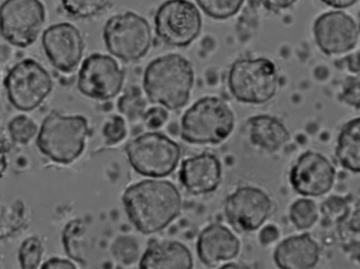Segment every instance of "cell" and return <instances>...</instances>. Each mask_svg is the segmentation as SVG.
<instances>
[{"mask_svg":"<svg viewBox=\"0 0 360 269\" xmlns=\"http://www.w3.org/2000/svg\"><path fill=\"white\" fill-rule=\"evenodd\" d=\"M122 199L129 221L144 235L167 227L179 216L183 205L179 189L165 180L148 179L132 184Z\"/></svg>","mask_w":360,"mask_h":269,"instance_id":"obj_1","label":"cell"},{"mask_svg":"<svg viewBox=\"0 0 360 269\" xmlns=\"http://www.w3.org/2000/svg\"><path fill=\"white\" fill-rule=\"evenodd\" d=\"M194 84L192 63L176 53L151 60L143 76V88L148 100L169 110H177L188 104Z\"/></svg>","mask_w":360,"mask_h":269,"instance_id":"obj_2","label":"cell"},{"mask_svg":"<svg viewBox=\"0 0 360 269\" xmlns=\"http://www.w3.org/2000/svg\"><path fill=\"white\" fill-rule=\"evenodd\" d=\"M235 114L223 99L206 96L186 110L180 120V136L192 145H217L232 133Z\"/></svg>","mask_w":360,"mask_h":269,"instance_id":"obj_3","label":"cell"},{"mask_svg":"<svg viewBox=\"0 0 360 269\" xmlns=\"http://www.w3.org/2000/svg\"><path fill=\"white\" fill-rule=\"evenodd\" d=\"M279 73L275 63L263 57L236 60L227 73V87L233 98L247 105H262L277 94Z\"/></svg>","mask_w":360,"mask_h":269,"instance_id":"obj_4","label":"cell"},{"mask_svg":"<svg viewBox=\"0 0 360 269\" xmlns=\"http://www.w3.org/2000/svg\"><path fill=\"white\" fill-rule=\"evenodd\" d=\"M89 132L88 121L84 116L52 112L41 123L37 145L53 162L68 164L82 153Z\"/></svg>","mask_w":360,"mask_h":269,"instance_id":"obj_5","label":"cell"},{"mask_svg":"<svg viewBox=\"0 0 360 269\" xmlns=\"http://www.w3.org/2000/svg\"><path fill=\"white\" fill-rule=\"evenodd\" d=\"M129 162L139 174L162 178L172 173L181 159L180 146L160 132H146L131 140L125 147Z\"/></svg>","mask_w":360,"mask_h":269,"instance_id":"obj_6","label":"cell"},{"mask_svg":"<svg viewBox=\"0 0 360 269\" xmlns=\"http://www.w3.org/2000/svg\"><path fill=\"white\" fill-rule=\"evenodd\" d=\"M103 38L109 53L125 62L143 58L153 41L148 20L132 11L111 16L104 25Z\"/></svg>","mask_w":360,"mask_h":269,"instance_id":"obj_7","label":"cell"},{"mask_svg":"<svg viewBox=\"0 0 360 269\" xmlns=\"http://www.w3.org/2000/svg\"><path fill=\"white\" fill-rule=\"evenodd\" d=\"M4 85L11 104L23 112L38 107L49 97L53 87L49 72L30 58L20 60L9 70Z\"/></svg>","mask_w":360,"mask_h":269,"instance_id":"obj_8","label":"cell"},{"mask_svg":"<svg viewBox=\"0 0 360 269\" xmlns=\"http://www.w3.org/2000/svg\"><path fill=\"white\" fill-rule=\"evenodd\" d=\"M155 32L165 44L186 47L200 35L202 20L197 6L188 0H167L154 15Z\"/></svg>","mask_w":360,"mask_h":269,"instance_id":"obj_9","label":"cell"},{"mask_svg":"<svg viewBox=\"0 0 360 269\" xmlns=\"http://www.w3.org/2000/svg\"><path fill=\"white\" fill-rule=\"evenodd\" d=\"M46 21L40 0H5L1 6V34L11 45L26 48L37 40Z\"/></svg>","mask_w":360,"mask_h":269,"instance_id":"obj_10","label":"cell"},{"mask_svg":"<svg viewBox=\"0 0 360 269\" xmlns=\"http://www.w3.org/2000/svg\"><path fill=\"white\" fill-rule=\"evenodd\" d=\"M273 202L262 189L253 185L237 188L225 199L224 211L229 223L236 230H258L270 217Z\"/></svg>","mask_w":360,"mask_h":269,"instance_id":"obj_11","label":"cell"},{"mask_svg":"<svg viewBox=\"0 0 360 269\" xmlns=\"http://www.w3.org/2000/svg\"><path fill=\"white\" fill-rule=\"evenodd\" d=\"M124 73L112 57L103 53L88 56L79 68L77 86L84 96L94 100H108L122 88Z\"/></svg>","mask_w":360,"mask_h":269,"instance_id":"obj_12","label":"cell"},{"mask_svg":"<svg viewBox=\"0 0 360 269\" xmlns=\"http://www.w3.org/2000/svg\"><path fill=\"white\" fill-rule=\"evenodd\" d=\"M312 30L318 48L327 55H342L353 50L359 39L356 22L341 11H330L319 15Z\"/></svg>","mask_w":360,"mask_h":269,"instance_id":"obj_13","label":"cell"},{"mask_svg":"<svg viewBox=\"0 0 360 269\" xmlns=\"http://www.w3.org/2000/svg\"><path fill=\"white\" fill-rule=\"evenodd\" d=\"M44 51L50 63L65 74L74 72L82 60L84 41L80 31L70 22H58L41 36Z\"/></svg>","mask_w":360,"mask_h":269,"instance_id":"obj_14","label":"cell"},{"mask_svg":"<svg viewBox=\"0 0 360 269\" xmlns=\"http://www.w3.org/2000/svg\"><path fill=\"white\" fill-rule=\"evenodd\" d=\"M335 169L322 154L311 150L301 154L292 166L289 182L292 189L304 197H319L333 186Z\"/></svg>","mask_w":360,"mask_h":269,"instance_id":"obj_15","label":"cell"},{"mask_svg":"<svg viewBox=\"0 0 360 269\" xmlns=\"http://www.w3.org/2000/svg\"><path fill=\"white\" fill-rule=\"evenodd\" d=\"M222 165L213 153L203 152L182 161L179 180L189 193L194 195L214 192L222 180Z\"/></svg>","mask_w":360,"mask_h":269,"instance_id":"obj_16","label":"cell"},{"mask_svg":"<svg viewBox=\"0 0 360 269\" xmlns=\"http://www.w3.org/2000/svg\"><path fill=\"white\" fill-rule=\"evenodd\" d=\"M240 250L239 239L226 226L219 223L205 227L197 239L198 256L209 268L236 258Z\"/></svg>","mask_w":360,"mask_h":269,"instance_id":"obj_17","label":"cell"},{"mask_svg":"<svg viewBox=\"0 0 360 269\" xmlns=\"http://www.w3.org/2000/svg\"><path fill=\"white\" fill-rule=\"evenodd\" d=\"M273 258L281 269H309L318 263L320 249L311 235L305 232L281 241L274 249Z\"/></svg>","mask_w":360,"mask_h":269,"instance_id":"obj_18","label":"cell"},{"mask_svg":"<svg viewBox=\"0 0 360 269\" xmlns=\"http://www.w3.org/2000/svg\"><path fill=\"white\" fill-rule=\"evenodd\" d=\"M245 129L250 143L268 152L279 150L290 140V133L285 124L279 118L268 114L248 118Z\"/></svg>","mask_w":360,"mask_h":269,"instance_id":"obj_19","label":"cell"},{"mask_svg":"<svg viewBox=\"0 0 360 269\" xmlns=\"http://www.w3.org/2000/svg\"><path fill=\"white\" fill-rule=\"evenodd\" d=\"M193 256L188 248L175 240H154L142 255L139 268L141 269H191Z\"/></svg>","mask_w":360,"mask_h":269,"instance_id":"obj_20","label":"cell"},{"mask_svg":"<svg viewBox=\"0 0 360 269\" xmlns=\"http://www.w3.org/2000/svg\"><path fill=\"white\" fill-rule=\"evenodd\" d=\"M335 156L344 169L360 173V117L346 122L337 138Z\"/></svg>","mask_w":360,"mask_h":269,"instance_id":"obj_21","label":"cell"},{"mask_svg":"<svg viewBox=\"0 0 360 269\" xmlns=\"http://www.w3.org/2000/svg\"><path fill=\"white\" fill-rule=\"evenodd\" d=\"M117 110L129 121L136 122L143 118L146 102L140 88L130 86L117 100Z\"/></svg>","mask_w":360,"mask_h":269,"instance_id":"obj_22","label":"cell"},{"mask_svg":"<svg viewBox=\"0 0 360 269\" xmlns=\"http://www.w3.org/2000/svg\"><path fill=\"white\" fill-rule=\"evenodd\" d=\"M289 217L297 229H308L312 227L319 218L316 204L312 199L308 198L298 199L291 204Z\"/></svg>","mask_w":360,"mask_h":269,"instance_id":"obj_23","label":"cell"},{"mask_svg":"<svg viewBox=\"0 0 360 269\" xmlns=\"http://www.w3.org/2000/svg\"><path fill=\"white\" fill-rule=\"evenodd\" d=\"M64 11L70 16L86 19L101 13L110 0H60Z\"/></svg>","mask_w":360,"mask_h":269,"instance_id":"obj_24","label":"cell"},{"mask_svg":"<svg viewBox=\"0 0 360 269\" xmlns=\"http://www.w3.org/2000/svg\"><path fill=\"white\" fill-rule=\"evenodd\" d=\"M198 6L208 17L223 20L236 15L242 8L245 0H195Z\"/></svg>","mask_w":360,"mask_h":269,"instance_id":"obj_25","label":"cell"},{"mask_svg":"<svg viewBox=\"0 0 360 269\" xmlns=\"http://www.w3.org/2000/svg\"><path fill=\"white\" fill-rule=\"evenodd\" d=\"M37 129L36 123L24 114L14 117L8 124L11 138L20 144L27 143L35 136Z\"/></svg>","mask_w":360,"mask_h":269,"instance_id":"obj_26","label":"cell"},{"mask_svg":"<svg viewBox=\"0 0 360 269\" xmlns=\"http://www.w3.org/2000/svg\"><path fill=\"white\" fill-rule=\"evenodd\" d=\"M43 247L36 237L27 238L21 244L19 249V261L24 269L37 268L40 263Z\"/></svg>","mask_w":360,"mask_h":269,"instance_id":"obj_27","label":"cell"},{"mask_svg":"<svg viewBox=\"0 0 360 269\" xmlns=\"http://www.w3.org/2000/svg\"><path fill=\"white\" fill-rule=\"evenodd\" d=\"M112 252L115 258L124 265L135 262L139 256V245L131 236L117 237L112 244Z\"/></svg>","mask_w":360,"mask_h":269,"instance_id":"obj_28","label":"cell"},{"mask_svg":"<svg viewBox=\"0 0 360 269\" xmlns=\"http://www.w3.org/2000/svg\"><path fill=\"white\" fill-rule=\"evenodd\" d=\"M102 133L108 145L121 142L127 133L124 119L119 115L112 116L104 124Z\"/></svg>","mask_w":360,"mask_h":269,"instance_id":"obj_29","label":"cell"},{"mask_svg":"<svg viewBox=\"0 0 360 269\" xmlns=\"http://www.w3.org/2000/svg\"><path fill=\"white\" fill-rule=\"evenodd\" d=\"M338 98L348 106L360 110V76L352 77L346 80Z\"/></svg>","mask_w":360,"mask_h":269,"instance_id":"obj_30","label":"cell"},{"mask_svg":"<svg viewBox=\"0 0 360 269\" xmlns=\"http://www.w3.org/2000/svg\"><path fill=\"white\" fill-rule=\"evenodd\" d=\"M168 119L167 110L160 105L146 110L142 118L146 126L150 130L160 129L166 124Z\"/></svg>","mask_w":360,"mask_h":269,"instance_id":"obj_31","label":"cell"},{"mask_svg":"<svg viewBox=\"0 0 360 269\" xmlns=\"http://www.w3.org/2000/svg\"><path fill=\"white\" fill-rule=\"evenodd\" d=\"M263 8L271 12H280L292 7L298 0H256Z\"/></svg>","mask_w":360,"mask_h":269,"instance_id":"obj_32","label":"cell"},{"mask_svg":"<svg viewBox=\"0 0 360 269\" xmlns=\"http://www.w3.org/2000/svg\"><path fill=\"white\" fill-rule=\"evenodd\" d=\"M279 230L274 225H267L259 232V241L261 244L266 246L274 242L279 237Z\"/></svg>","mask_w":360,"mask_h":269,"instance_id":"obj_33","label":"cell"},{"mask_svg":"<svg viewBox=\"0 0 360 269\" xmlns=\"http://www.w3.org/2000/svg\"><path fill=\"white\" fill-rule=\"evenodd\" d=\"M73 263L69 260L59 258H51L44 262L41 268L53 269V268H75Z\"/></svg>","mask_w":360,"mask_h":269,"instance_id":"obj_34","label":"cell"},{"mask_svg":"<svg viewBox=\"0 0 360 269\" xmlns=\"http://www.w3.org/2000/svg\"><path fill=\"white\" fill-rule=\"evenodd\" d=\"M359 0H321L325 5L336 8L342 9L354 6Z\"/></svg>","mask_w":360,"mask_h":269,"instance_id":"obj_35","label":"cell"},{"mask_svg":"<svg viewBox=\"0 0 360 269\" xmlns=\"http://www.w3.org/2000/svg\"><path fill=\"white\" fill-rule=\"evenodd\" d=\"M221 268H244L245 266H240V264H238L236 263H228L221 265Z\"/></svg>","mask_w":360,"mask_h":269,"instance_id":"obj_36","label":"cell"}]
</instances>
